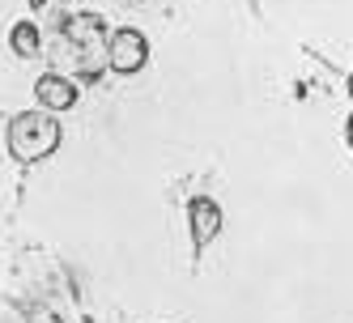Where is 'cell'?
Wrapping results in <instances>:
<instances>
[{
    "mask_svg": "<svg viewBox=\"0 0 353 323\" xmlns=\"http://www.w3.org/2000/svg\"><path fill=\"white\" fill-rule=\"evenodd\" d=\"M30 5H34V9H43V5H52V0H30Z\"/></svg>",
    "mask_w": 353,
    "mask_h": 323,
    "instance_id": "ba28073f",
    "label": "cell"
},
{
    "mask_svg": "<svg viewBox=\"0 0 353 323\" xmlns=\"http://www.w3.org/2000/svg\"><path fill=\"white\" fill-rule=\"evenodd\" d=\"M145 60H149V43H145L141 30L123 26V30H115V34L107 39V64L119 72V77H132V72H141Z\"/></svg>",
    "mask_w": 353,
    "mask_h": 323,
    "instance_id": "3957f363",
    "label": "cell"
},
{
    "mask_svg": "<svg viewBox=\"0 0 353 323\" xmlns=\"http://www.w3.org/2000/svg\"><path fill=\"white\" fill-rule=\"evenodd\" d=\"M188 221H192V242L196 247H209L221 230V209L217 200H209V196H196V200L188 205Z\"/></svg>",
    "mask_w": 353,
    "mask_h": 323,
    "instance_id": "277c9868",
    "label": "cell"
},
{
    "mask_svg": "<svg viewBox=\"0 0 353 323\" xmlns=\"http://www.w3.org/2000/svg\"><path fill=\"white\" fill-rule=\"evenodd\" d=\"M60 149V123L47 111H21L9 119V154L17 162H43Z\"/></svg>",
    "mask_w": 353,
    "mask_h": 323,
    "instance_id": "6da1fadb",
    "label": "cell"
},
{
    "mask_svg": "<svg viewBox=\"0 0 353 323\" xmlns=\"http://www.w3.org/2000/svg\"><path fill=\"white\" fill-rule=\"evenodd\" d=\"M349 98H353V77H349Z\"/></svg>",
    "mask_w": 353,
    "mask_h": 323,
    "instance_id": "9c48e42d",
    "label": "cell"
},
{
    "mask_svg": "<svg viewBox=\"0 0 353 323\" xmlns=\"http://www.w3.org/2000/svg\"><path fill=\"white\" fill-rule=\"evenodd\" d=\"M103 39H107V21L94 13H77L64 21V47L81 72H94L103 64Z\"/></svg>",
    "mask_w": 353,
    "mask_h": 323,
    "instance_id": "7a4b0ae2",
    "label": "cell"
},
{
    "mask_svg": "<svg viewBox=\"0 0 353 323\" xmlns=\"http://www.w3.org/2000/svg\"><path fill=\"white\" fill-rule=\"evenodd\" d=\"M345 140H349V145H353V115H349V119H345Z\"/></svg>",
    "mask_w": 353,
    "mask_h": 323,
    "instance_id": "52a82bcc",
    "label": "cell"
},
{
    "mask_svg": "<svg viewBox=\"0 0 353 323\" xmlns=\"http://www.w3.org/2000/svg\"><path fill=\"white\" fill-rule=\"evenodd\" d=\"M34 98H39L43 111H68L77 103V81L60 77V72H47V77H39V85H34Z\"/></svg>",
    "mask_w": 353,
    "mask_h": 323,
    "instance_id": "5b68a950",
    "label": "cell"
},
{
    "mask_svg": "<svg viewBox=\"0 0 353 323\" xmlns=\"http://www.w3.org/2000/svg\"><path fill=\"white\" fill-rule=\"evenodd\" d=\"M9 47H13V52H17L21 60H34V56H39V47H43L39 26H34V21H17L13 34H9Z\"/></svg>",
    "mask_w": 353,
    "mask_h": 323,
    "instance_id": "8992f818",
    "label": "cell"
}]
</instances>
